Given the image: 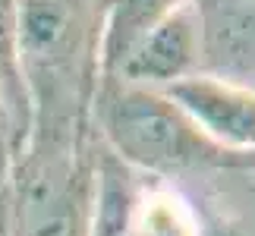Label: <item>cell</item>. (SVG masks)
<instances>
[{"label":"cell","instance_id":"cell-3","mask_svg":"<svg viewBox=\"0 0 255 236\" xmlns=\"http://www.w3.org/2000/svg\"><path fill=\"white\" fill-rule=\"evenodd\" d=\"M199 35V73L255 92V0H186Z\"/></svg>","mask_w":255,"mask_h":236},{"label":"cell","instance_id":"cell-4","mask_svg":"<svg viewBox=\"0 0 255 236\" xmlns=\"http://www.w3.org/2000/svg\"><path fill=\"white\" fill-rule=\"evenodd\" d=\"M208 142L230 154H255V92L195 73L164 88Z\"/></svg>","mask_w":255,"mask_h":236},{"label":"cell","instance_id":"cell-8","mask_svg":"<svg viewBox=\"0 0 255 236\" xmlns=\"http://www.w3.org/2000/svg\"><path fill=\"white\" fill-rule=\"evenodd\" d=\"M199 236H255L237 218H205L199 221Z\"/></svg>","mask_w":255,"mask_h":236},{"label":"cell","instance_id":"cell-7","mask_svg":"<svg viewBox=\"0 0 255 236\" xmlns=\"http://www.w3.org/2000/svg\"><path fill=\"white\" fill-rule=\"evenodd\" d=\"M0 92L13 126V157H22L32 139V98L22 76L19 51V0H0Z\"/></svg>","mask_w":255,"mask_h":236},{"label":"cell","instance_id":"cell-5","mask_svg":"<svg viewBox=\"0 0 255 236\" xmlns=\"http://www.w3.org/2000/svg\"><path fill=\"white\" fill-rule=\"evenodd\" d=\"M195 73H199V35L186 3L164 22H158L148 35H142L111 79L164 92L167 85Z\"/></svg>","mask_w":255,"mask_h":236},{"label":"cell","instance_id":"cell-10","mask_svg":"<svg viewBox=\"0 0 255 236\" xmlns=\"http://www.w3.org/2000/svg\"><path fill=\"white\" fill-rule=\"evenodd\" d=\"M9 176V167L6 164H0V195H3V180Z\"/></svg>","mask_w":255,"mask_h":236},{"label":"cell","instance_id":"cell-9","mask_svg":"<svg viewBox=\"0 0 255 236\" xmlns=\"http://www.w3.org/2000/svg\"><path fill=\"white\" fill-rule=\"evenodd\" d=\"M0 164H13V126H9V114L3 104V92H0Z\"/></svg>","mask_w":255,"mask_h":236},{"label":"cell","instance_id":"cell-6","mask_svg":"<svg viewBox=\"0 0 255 236\" xmlns=\"http://www.w3.org/2000/svg\"><path fill=\"white\" fill-rule=\"evenodd\" d=\"M186 0H104L101 44H98V79H111L126 54L158 22L173 16Z\"/></svg>","mask_w":255,"mask_h":236},{"label":"cell","instance_id":"cell-1","mask_svg":"<svg viewBox=\"0 0 255 236\" xmlns=\"http://www.w3.org/2000/svg\"><path fill=\"white\" fill-rule=\"evenodd\" d=\"M104 0H19V51L32 132L66 135L98 85Z\"/></svg>","mask_w":255,"mask_h":236},{"label":"cell","instance_id":"cell-2","mask_svg":"<svg viewBox=\"0 0 255 236\" xmlns=\"http://www.w3.org/2000/svg\"><path fill=\"white\" fill-rule=\"evenodd\" d=\"M95 117L117 157L148 173H183L205 167L243 164L249 154H230L208 142L164 92L98 79Z\"/></svg>","mask_w":255,"mask_h":236}]
</instances>
